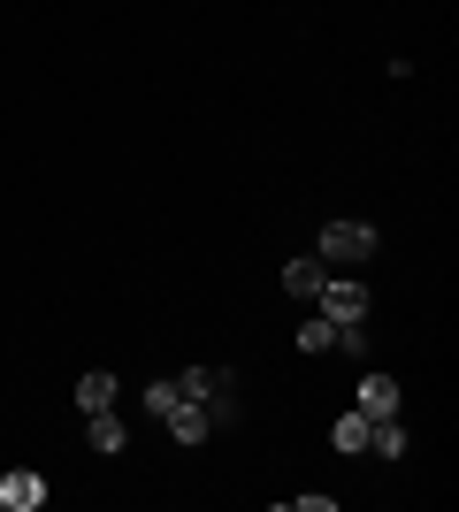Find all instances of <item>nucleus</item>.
Here are the masks:
<instances>
[{
	"mask_svg": "<svg viewBox=\"0 0 459 512\" xmlns=\"http://www.w3.org/2000/svg\"><path fill=\"white\" fill-rule=\"evenodd\" d=\"M383 253V237H375V222H322V268H368V260Z\"/></svg>",
	"mask_w": 459,
	"mask_h": 512,
	"instance_id": "nucleus-1",
	"label": "nucleus"
},
{
	"mask_svg": "<svg viewBox=\"0 0 459 512\" xmlns=\"http://www.w3.org/2000/svg\"><path fill=\"white\" fill-rule=\"evenodd\" d=\"M314 299H322L329 321H368V306H375V299H368V283H352V276H329Z\"/></svg>",
	"mask_w": 459,
	"mask_h": 512,
	"instance_id": "nucleus-2",
	"label": "nucleus"
},
{
	"mask_svg": "<svg viewBox=\"0 0 459 512\" xmlns=\"http://www.w3.org/2000/svg\"><path fill=\"white\" fill-rule=\"evenodd\" d=\"M46 497H54V490H46L39 467H8V474H0V512H39Z\"/></svg>",
	"mask_w": 459,
	"mask_h": 512,
	"instance_id": "nucleus-3",
	"label": "nucleus"
},
{
	"mask_svg": "<svg viewBox=\"0 0 459 512\" xmlns=\"http://www.w3.org/2000/svg\"><path fill=\"white\" fill-rule=\"evenodd\" d=\"M360 413H368V421H383V413H398V375H383V367H368V375H360Z\"/></svg>",
	"mask_w": 459,
	"mask_h": 512,
	"instance_id": "nucleus-4",
	"label": "nucleus"
},
{
	"mask_svg": "<svg viewBox=\"0 0 459 512\" xmlns=\"http://www.w3.org/2000/svg\"><path fill=\"white\" fill-rule=\"evenodd\" d=\"M169 436H176V444H207V436H215L207 406H192V398H176V406H169Z\"/></svg>",
	"mask_w": 459,
	"mask_h": 512,
	"instance_id": "nucleus-5",
	"label": "nucleus"
},
{
	"mask_svg": "<svg viewBox=\"0 0 459 512\" xmlns=\"http://www.w3.org/2000/svg\"><path fill=\"white\" fill-rule=\"evenodd\" d=\"M85 436H92V451H123L131 444V421L115 406H100V413H85Z\"/></svg>",
	"mask_w": 459,
	"mask_h": 512,
	"instance_id": "nucleus-6",
	"label": "nucleus"
},
{
	"mask_svg": "<svg viewBox=\"0 0 459 512\" xmlns=\"http://www.w3.org/2000/svg\"><path fill=\"white\" fill-rule=\"evenodd\" d=\"M322 283H329V268H322V260H314V253L284 260V291H291V299H314V291H322Z\"/></svg>",
	"mask_w": 459,
	"mask_h": 512,
	"instance_id": "nucleus-7",
	"label": "nucleus"
},
{
	"mask_svg": "<svg viewBox=\"0 0 459 512\" xmlns=\"http://www.w3.org/2000/svg\"><path fill=\"white\" fill-rule=\"evenodd\" d=\"M176 383V398H192V406H207V398H215L222 383H230V375H222V367H184V375H169Z\"/></svg>",
	"mask_w": 459,
	"mask_h": 512,
	"instance_id": "nucleus-8",
	"label": "nucleus"
},
{
	"mask_svg": "<svg viewBox=\"0 0 459 512\" xmlns=\"http://www.w3.org/2000/svg\"><path fill=\"white\" fill-rule=\"evenodd\" d=\"M115 390H123V383H115L108 367H92V375H77V413H100V406H115Z\"/></svg>",
	"mask_w": 459,
	"mask_h": 512,
	"instance_id": "nucleus-9",
	"label": "nucleus"
},
{
	"mask_svg": "<svg viewBox=\"0 0 459 512\" xmlns=\"http://www.w3.org/2000/svg\"><path fill=\"white\" fill-rule=\"evenodd\" d=\"M368 413H360V406H352V413H337V421H329V444H337V451H368Z\"/></svg>",
	"mask_w": 459,
	"mask_h": 512,
	"instance_id": "nucleus-10",
	"label": "nucleus"
},
{
	"mask_svg": "<svg viewBox=\"0 0 459 512\" xmlns=\"http://www.w3.org/2000/svg\"><path fill=\"white\" fill-rule=\"evenodd\" d=\"M299 352H306V360H322V352H337V321H329V314H314V321L299 329Z\"/></svg>",
	"mask_w": 459,
	"mask_h": 512,
	"instance_id": "nucleus-11",
	"label": "nucleus"
},
{
	"mask_svg": "<svg viewBox=\"0 0 459 512\" xmlns=\"http://www.w3.org/2000/svg\"><path fill=\"white\" fill-rule=\"evenodd\" d=\"M337 352H345V360H368V321H337Z\"/></svg>",
	"mask_w": 459,
	"mask_h": 512,
	"instance_id": "nucleus-12",
	"label": "nucleus"
},
{
	"mask_svg": "<svg viewBox=\"0 0 459 512\" xmlns=\"http://www.w3.org/2000/svg\"><path fill=\"white\" fill-rule=\"evenodd\" d=\"M169 406H176V383H146V413L153 421H169Z\"/></svg>",
	"mask_w": 459,
	"mask_h": 512,
	"instance_id": "nucleus-13",
	"label": "nucleus"
}]
</instances>
